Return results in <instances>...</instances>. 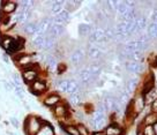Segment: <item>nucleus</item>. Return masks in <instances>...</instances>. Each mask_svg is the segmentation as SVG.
<instances>
[{
    "mask_svg": "<svg viewBox=\"0 0 157 135\" xmlns=\"http://www.w3.org/2000/svg\"><path fill=\"white\" fill-rule=\"evenodd\" d=\"M67 87H68V80H61L57 83V88L61 92H67Z\"/></svg>",
    "mask_w": 157,
    "mask_h": 135,
    "instance_id": "37",
    "label": "nucleus"
},
{
    "mask_svg": "<svg viewBox=\"0 0 157 135\" xmlns=\"http://www.w3.org/2000/svg\"><path fill=\"white\" fill-rule=\"evenodd\" d=\"M16 8H17L16 1H5V2H2V6H1V12H2V14L10 15L14 13Z\"/></svg>",
    "mask_w": 157,
    "mask_h": 135,
    "instance_id": "11",
    "label": "nucleus"
},
{
    "mask_svg": "<svg viewBox=\"0 0 157 135\" xmlns=\"http://www.w3.org/2000/svg\"><path fill=\"white\" fill-rule=\"evenodd\" d=\"M80 91V87H78V82H75L74 80H68V87H67V94L72 95V94H76Z\"/></svg>",
    "mask_w": 157,
    "mask_h": 135,
    "instance_id": "26",
    "label": "nucleus"
},
{
    "mask_svg": "<svg viewBox=\"0 0 157 135\" xmlns=\"http://www.w3.org/2000/svg\"><path fill=\"white\" fill-rule=\"evenodd\" d=\"M114 37H116V31L112 28H109V29L105 30V39L106 40H111Z\"/></svg>",
    "mask_w": 157,
    "mask_h": 135,
    "instance_id": "41",
    "label": "nucleus"
},
{
    "mask_svg": "<svg viewBox=\"0 0 157 135\" xmlns=\"http://www.w3.org/2000/svg\"><path fill=\"white\" fill-rule=\"evenodd\" d=\"M15 94H16L20 98H23V97H25V92H23V90H22L21 87H15Z\"/></svg>",
    "mask_w": 157,
    "mask_h": 135,
    "instance_id": "43",
    "label": "nucleus"
},
{
    "mask_svg": "<svg viewBox=\"0 0 157 135\" xmlns=\"http://www.w3.org/2000/svg\"><path fill=\"white\" fill-rule=\"evenodd\" d=\"M56 38L54 37H52V36H50V35H48V36H45V42H44V50H46V51H50V50H52V48H54V46H56Z\"/></svg>",
    "mask_w": 157,
    "mask_h": 135,
    "instance_id": "23",
    "label": "nucleus"
},
{
    "mask_svg": "<svg viewBox=\"0 0 157 135\" xmlns=\"http://www.w3.org/2000/svg\"><path fill=\"white\" fill-rule=\"evenodd\" d=\"M87 54H88V57L90 59H93V60H97V59L101 58V56H102V51H101L97 46H89Z\"/></svg>",
    "mask_w": 157,
    "mask_h": 135,
    "instance_id": "17",
    "label": "nucleus"
},
{
    "mask_svg": "<svg viewBox=\"0 0 157 135\" xmlns=\"http://www.w3.org/2000/svg\"><path fill=\"white\" fill-rule=\"evenodd\" d=\"M117 103L119 106H126L128 104V94L126 91H120L117 98Z\"/></svg>",
    "mask_w": 157,
    "mask_h": 135,
    "instance_id": "27",
    "label": "nucleus"
},
{
    "mask_svg": "<svg viewBox=\"0 0 157 135\" xmlns=\"http://www.w3.org/2000/svg\"><path fill=\"white\" fill-rule=\"evenodd\" d=\"M45 64H46V68L49 69V71H54L56 68L58 67V64H57V60L54 59V57L52 56H46V58H45Z\"/></svg>",
    "mask_w": 157,
    "mask_h": 135,
    "instance_id": "24",
    "label": "nucleus"
},
{
    "mask_svg": "<svg viewBox=\"0 0 157 135\" xmlns=\"http://www.w3.org/2000/svg\"><path fill=\"white\" fill-rule=\"evenodd\" d=\"M156 95H157V92L155 91V89H152V90H150V91H148L147 94H146V96H143V98H144V103L147 104V103H150V102L155 101V99H156Z\"/></svg>",
    "mask_w": 157,
    "mask_h": 135,
    "instance_id": "33",
    "label": "nucleus"
},
{
    "mask_svg": "<svg viewBox=\"0 0 157 135\" xmlns=\"http://www.w3.org/2000/svg\"><path fill=\"white\" fill-rule=\"evenodd\" d=\"M65 130H66V133L69 135H80L78 134V130L76 128V126H73V125H68L65 127Z\"/></svg>",
    "mask_w": 157,
    "mask_h": 135,
    "instance_id": "40",
    "label": "nucleus"
},
{
    "mask_svg": "<svg viewBox=\"0 0 157 135\" xmlns=\"http://www.w3.org/2000/svg\"><path fill=\"white\" fill-rule=\"evenodd\" d=\"M78 77V81L82 83V84H89L90 82L94 81V77H93V75L90 74L88 68H84L82 71H80Z\"/></svg>",
    "mask_w": 157,
    "mask_h": 135,
    "instance_id": "9",
    "label": "nucleus"
},
{
    "mask_svg": "<svg viewBox=\"0 0 157 135\" xmlns=\"http://www.w3.org/2000/svg\"><path fill=\"white\" fill-rule=\"evenodd\" d=\"M43 124L44 122L40 121L36 117H28L25 120V130L29 135H36L38 133V130L40 129V127L43 126Z\"/></svg>",
    "mask_w": 157,
    "mask_h": 135,
    "instance_id": "1",
    "label": "nucleus"
},
{
    "mask_svg": "<svg viewBox=\"0 0 157 135\" xmlns=\"http://www.w3.org/2000/svg\"><path fill=\"white\" fill-rule=\"evenodd\" d=\"M84 56H86V53H84L82 48H76V50H74L73 52L71 53L69 61H71V64H73L74 66H78V65H80L83 61Z\"/></svg>",
    "mask_w": 157,
    "mask_h": 135,
    "instance_id": "5",
    "label": "nucleus"
},
{
    "mask_svg": "<svg viewBox=\"0 0 157 135\" xmlns=\"http://www.w3.org/2000/svg\"><path fill=\"white\" fill-rule=\"evenodd\" d=\"M93 31V27L90 24L87 23H81L78 25V34L82 37H86V36H89Z\"/></svg>",
    "mask_w": 157,
    "mask_h": 135,
    "instance_id": "18",
    "label": "nucleus"
},
{
    "mask_svg": "<svg viewBox=\"0 0 157 135\" xmlns=\"http://www.w3.org/2000/svg\"><path fill=\"white\" fill-rule=\"evenodd\" d=\"M13 59H14V61L19 65L20 67L23 68V71H25V69H28V68L31 67L35 64L34 61H33V56H31V54L20 53L17 56H14Z\"/></svg>",
    "mask_w": 157,
    "mask_h": 135,
    "instance_id": "3",
    "label": "nucleus"
},
{
    "mask_svg": "<svg viewBox=\"0 0 157 135\" xmlns=\"http://www.w3.org/2000/svg\"><path fill=\"white\" fill-rule=\"evenodd\" d=\"M52 25V19L51 17H44L43 20H40L37 23V35H43L49 31L50 27Z\"/></svg>",
    "mask_w": 157,
    "mask_h": 135,
    "instance_id": "6",
    "label": "nucleus"
},
{
    "mask_svg": "<svg viewBox=\"0 0 157 135\" xmlns=\"http://www.w3.org/2000/svg\"><path fill=\"white\" fill-rule=\"evenodd\" d=\"M65 33V27L63 24H54L52 23V25L50 27L49 31H48V34L50 36H52V37H59V36H61V35Z\"/></svg>",
    "mask_w": 157,
    "mask_h": 135,
    "instance_id": "12",
    "label": "nucleus"
},
{
    "mask_svg": "<svg viewBox=\"0 0 157 135\" xmlns=\"http://www.w3.org/2000/svg\"><path fill=\"white\" fill-rule=\"evenodd\" d=\"M57 69H58V72L61 74V73H63V71H65V69H66V66H65V65H63V64H60V65H58Z\"/></svg>",
    "mask_w": 157,
    "mask_h": 135,
    "instance_id": "46",
    "label": "nucleus"
},
{
    "mask_svg": "<svg viewBox=\"0 0 157 135\" xmlns=\"http://www.w3.org/2000/svg\"><path fill=\"white\" fill-rule=\"evenodd\" d=\"M54 114L58 117V118H64L67 114V107L64 104H60L59 103L58 105H56V107H54Z\"/></svg>",
    "mask_w": 157,
    "mask_h": 135,
    "instance_id": "22",
    "label": "nucleus"
},
{
    "mask_svg": "<svg viewBox=\"0 0 157 135\" xmlns=\"http://www.w3.org/2000/svg\"><path fill=\"white\" fill-rule=\"evenodd\" d=\"M60 103V97L58 95H51L44 99V104L46 106H56Z\"/></svg>",
    "mask_w": 157,
    "mask_h": 135,
    "instance_id": "21",
    "label": "nucleus"
},
{
    "mask_svg": "<svg viewBox=\"0 0 157 135\" xmlns=\"http://www.w3.org/2000/svg\"><path fill=\"white\" fill-rule=\"evenodd\" d=\"M10 122H12L15 127H17V126H19V124H17V120H16L15 118H12V119H10Z\"/></svg>",
    "mask_w": 157,
    "mask_h": 135,
    "instance_id": "48",
    "label": "nucleus"
},
{
    "mask_svg": "<svg viewBox=\"0 0 157 135\" xmlns=\"http://www.w3.org/2000/svg\"><path fill=\"white\" fill-rule=\"evenodd\" d=\"M154 86H155V83H154V79L150 77V80L146 81V83H144V89H143V92H144V94H147L148 91L152 90V89H154Z\"/></svg>",
    "mask_w": 157,
    "mask_h": 135,
    "instance_id": "38",
    "label": "nucleus"
},
{
    "mask_svg": "<svg viewBox=\"0 0 157 135\" xmlns=\"http://www.w3.org/2000/svg\"><path fill=\"white\" fill-rule=\"evenodd\" d=\"M144 124L146 125H156L157 124V114L156 113H150L144 118Z\"/></svg>",
    "mask_w": 157,
    "mask_h": 135,
    "instance_id": "30",
    "label": "nucleus"
},
{
    "mask_svg": "<svg viewBox=\"0 0 157 135\" xmlns=\"http://www.w3.org/2000/svg\"><path fill=\"white\" fill-rule=\"evenodd\" d=\"M44 42H45V36L43 35H36L33 38V45L37 50H42L44 48Z\"/></svg>",
    "mask_w": 157,
    "mask_h": 135,
    "instance_id": "20",
    "label": "nucleus"
},
{
    "mask_svg": "<svg viewBox=\"0 0 157 135\" xmlns=\"http://www.w3.org/2000/svg\"><path fill=\"white\" fill-rule=\"evenodd\" d=\"M104 107L106 109V111H118V106L119 104L117 103V99L112 96H106L102 102ZM120 107V106H119Z\"/></svg>",
    "mask_w": 157,
    "mask_h": 135,
    "instance_id": "8",
    "label": "nucleus"
},
{
    "mask_svg": "<svg viewBox=\"0 0 157 135\" xmlns=\"http://www.w3.org/2000/svg\"><path fill=\"white\" fill-rule=\"evenodd\" d=\"M23 31L25 35H37V23L36 22H29V23H25L23 25Z\"/></svg>",
    "mask_w": 157,
    "mask_h": 135,
    "instance_id": "16",
    "label": "nucleus"
},
{
    "mask_svg": "<svg viewBox=\"0 0 157 135\" xmlns=\"http://www.w3.org/2000/svg\"><path fill=\"white\" fill-rule=\"evenodd\" d=\"M136 87H137V79H131V80H128L127 84H126V92H127L128 95L133 94V92L135 91Z\"/></svg>",
    "mask_w": 157,
    "mask_h": 135,
    "instance_id": "28",
    "label": "nucleus"
},
{
    "mask_svg": "<svg viewBox=\"0 0 157 135\" xmlns=\"http://www.w3.org/2000/svg\"><path fill=\"white\" fill-rule=\"evenodd\" d=\"M89 40L93 43H101L106 40L105 39V30L101 29V28H96L91 31V34L89 35Z\"/></svg>",
    "mask_w": 157,
    "mask_h": 135,
    "instance_id": "7",
    "label": "nucleus"
},
{
    "mask_svg": "<svg viewBox=\"0 0 157 135\" xmlns=\"http://www.w3.org/2000/svg\"><path fill=\"white\" fill-rule=\"evenodd\" d=\"M37 76H38V72L36 69V66L33 65L31 67H29L28 69H25L23 73H22V77L27 83H33L34 81L37 80Z\"/></svg>",
    "mask_w": 157,
    "mask_h": 135,
    "instance_id": "4",
    "label": "nucleus"
},
{
    "mask_svg": "<svg viewBox=\"0 0 157 135\" xmlns=\"http://www.w3.org/2000/svg\"><path fill=\"white\" fill-rule=\"evenodd\" d=\"M90 126L96 132H101V129L105 126V113L98 111H94L93 119L90 120Z\"/></svg>",
    "mask_w": 157,
    "mask_h": 135,
    "instance_id": "2",
    "label": "nucleus"
},
{
    "mask_svg": "<svg viewBox=\"0 0 157 135\" xmlns=\"http://www.w3.org/2000/svg\"><path fill=\"white\" fill-rule=\"evenodd\" d=\"M69 103L72 105H78L81 103V95L80 92H76V94H72L69 96Z\"/></svg>",
    "mask_w": 157,
    "mask_h": 135,
    "instance_id": "35",
    "label": "nucleus"
},
{
    "mask_svg": "<svg viewBox=\"0 0 157 135\" xmlns=\"http://www.w3.org/2000/svg\"><path fill=\"white\" fill-rule=\"evenodd\" d=\"M12 40H13L12 37H10V36H4V37H1V38H0V44H1V46H2L4 48L8 50L10 46Z\"/></svg>",
    "mask_w": 157,
    "mask_h": 135,
    "instance_id": "34",
    "label": "nucleus"
},
{
    "mask_svg": "<svg viewBox=\"0 0 157 135\" xmlns=\"http://www.w3.org/2000/svg\"><path fill=\"white\" fill-rule=\"evenodd\" d=\"M154 128H155V130H156V133H157V124L155 126H154Z\"/></svg>",
    "mask_w": 157,
    "mask_h": 135,
    "instance_id": "50",
    "label": "nucleus"
},
{
    "mask_svg": "<svg viewBox=\"0 0 157 135\" xmlns=\"http://www.w3.org/2000/svg\"><path fill=\"white\" fill-rule=\"evenodd\" d=\"M76 128L78 130V134L80 135H89V130L88 128H86L83 125H78L76 126Z\"/></svg>",
    "mask_w": 157,
    "mask_h": 135,
    "instance_id": "42",
    "label": "nucleus"
},
{
    "mask_svg": "<svg viewBox=\"0 0 157 135\" xmlns=\"http://www.w3.org/2000/svg\"><path fill=\"white\" fill-rule=\"evenodd\" d=\"M30 88H31V90H33V92H34V94H36V95H39V94H43V92H45V90H46L48 86H46V83H45L44 81L36 80V81H34V82L31 83Z\"/></svg>",
    "mask_w": 157,
    "mask_h": 135,
    "instance_id": "10",
    "label": "nucleus"
},
{
    "mask_svg": "<svg viewBox=\"0 0 157 135\" xmlns=\"http://www.w3.org/2000/svg\"><path fill=\"white\" fill-rule=\"evenodd\" d=\"M36 135H54V130L49 124L44 122L43 126L40 127V129L38 130V133Z\"/></svg>",
    "mask_w": 157,
    "mask_h": 135,
    "instance_id": "25",
    "label": "nucleus"
},
{
    "mask_svg": "<svg viewBox=\"0 0 157 135\" xmlns=\"http://www.w3.org/2000/svg\"><path fill=\"white\" fill-rule=\"evenodd\" d=\"M151 111L152 113H156L157 114V98L155 101L151 102Z\"/></svg>",
    "mask_w": 157,
    "mask_h": 135,
    "instance_id": "45",
    "label": "nucleus"
},
{
    "mask_svg": "<svg viewBox=\"0 0 157 135\" xmlns=\"http://www.w3.org/2000/svg\"><path fill=\"white\" fill-rule=\"evenodd\" d=\"M57 17L61 20V21L64 22V24H65V23H67L69 20H71V15H69V12H68V10H63L61 12H60V13H59L58 15H57Z\"/></svg>",
    "mask_w": 157,
    "mask_h": 135,
    "instance_id": "31",
    "label": "nucleus"
},
{
    "mask_svg": "<svg viewBox=\"0 0 157 135\" xmlns=\"http://www.w3.org/2000/svg\"><path fill=\"white\" fill-rule=\"evenodd\" d=\"M151 17H152V23H157V10L154 12Z\"/></svg>",
    "mask_w": 157,
    "mask_h": 135,
    "instance_id": "47",
    "label": "nucleus"
},
{
    "mask_svg": "<svg viewBox=\"0 0 157 135\" xmlns=\"http://www.w3.org/2000/svg\"><path fill=\"white\" fill-rule=\"evenodd\" d=\"M93 135H105V134H104L103 132H95Z\"/></svg>",
    "mask_w": 157,
    "mask_h": 135,
    "instance_id": "49",
    "label": "nucleus"
},
{
    "mask_svg": "<svg viewBox=\"0 0 157 135\" xmlns=\"http://www.w3.org/2000/svg\"><path fill=\"white\" fill-rule=\"evenodd\" d=\"M123 133H124L123 128H121L120 126L114 125V124L109 125L108 127L105 128V132H104L105 135H123Z\"/></svg>",
    "mask_w": 157,
    "mask_h": 135,
    "instance_id": "14",
    "label": "nucleus"
},
{
    "mask_svg": "<svg viewBox=\"0 0 157 135\" xmlns=\"http://www.w3.org/2000/svg\"><path fill=\"white\" fill-rule=\"evenodd\" d=\"M13 82H14L15 87H20L21 86V82H20V76L17 74H14L13 75Z\"/></svg>",
    "mask_w": 157,
    "mask_h": 135,
    "instance_id": "44",
    "label": "nucleus"
},
{
    "mask_svg": "<svg viewBox=\"0 0 157 135\" xmlns=\"http://www.w3.org/2000/svg\"><path fill=\"white\" fill-rule=\"evenodd\" d=\"M51 13L52 15L57 16V15L64 10V1H52V5H51Z\"/></svg>",
    "mask_w": 157,
    "mask_h": 135,
    "instance_id": "19",
    "label": "nucleus"
},
{
    "mask_svg": "<svg viewBox=\"0 0 157 135\" xmlns=\"http://www.w3.org/2000/svg\"><path fill=\"white\" fill-rule=\"evenodd\" d=\"M88 69H89V72H90V74L93 75L94 80H95V79H97L98 75H99V74H101V72H102V68H101V66L95 65V64H94V65H91V66H89Z\"/></svg>",
    "mask_w": 157,
    "mask_h": 135,
    "instance_id": "29",
    "label": "nucleus"
},
{
    "mask_svg": "<svg viewBox=\"0 0 157 135\" xmlns=\"http://www.w3.org/2000/svg\"><path fill=\"white\" fill-rule=\"evenodd\" d=\"M126 68H127L128 72L131 73H141L143 69L142 64L137 63V61H128Z\"/></svg>",
    "mask_w": 157,
    "mask_h": 135,
    "instance_id": "15",
    "label": "nucleus"
},
{
    "mask_svg": "<svg viewBox=\"0 0 157 135\" xmlns=\"http://www.w3.org/2000/svg\"><path fill=\"white\" fill-rule=\"evenodd\" d=\"M148 35L149 38H156L157 37V23H151L148 27Z\"/></svg>",
    "mask_w": 157,
    "mask_h": 135,
    "instance_id": "36",
    "label": "nucleus"
},
{
    "mask_svg": "<svg viewBox=\"0 0 157 135\" xmlns=\"http://www.w3.org/2000/svg\"><path fill=\"white\" fill-rule=\"evenodd\" d=\"M143 135H157L156 130L151 125H146L143 128Z\"/></svg>",
    "mask_w": 157,
    "mask_h": 135,
    "instance_id": "39",
    "label": "nucleus"
},
{
    "mask_svg": "<svg viewBox=\"0 0 157 135\" xmlns=\"http://www.w3.org/2000/svg\"><path fill=\"white\" fill-rule=\"evenodd\" d=\"M144 105H146V103H144V98H143V95H139V96L133 101L132 103V106H133V111L135 112V113H140V112L142 111L143 109H144Z\"/></svg>",
    "mask_w": 157,
    "mask_h": 135,
    "instance_id": "13",
    "label": "nucleus"
},
{
    "mask_svg": "<svg viewBox=\"0 0 157 135\" xmlns=\"http://www.w3.org/2000/svg\"><path fill=\"white\" fill-rule=\"evenodd\" d=\"M135 24H136V30L141 31V30H143L147 27V20H146V17H143V16L142 17H139L135 21Z\"/></svg>",
    "mask_w": 157,
    "mask_h": 135,
    "instance_id": "32",
    "label": "nucleus"
}]
</instances>
